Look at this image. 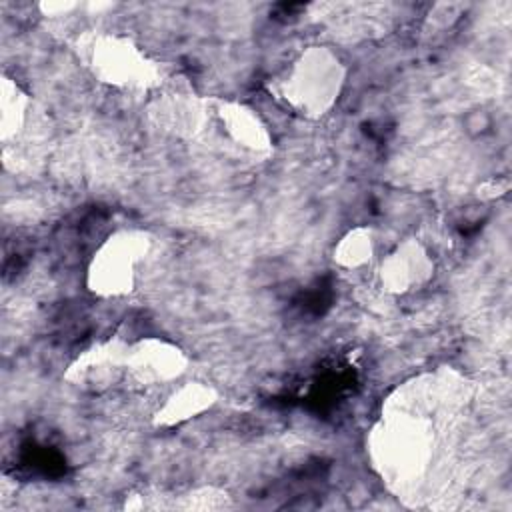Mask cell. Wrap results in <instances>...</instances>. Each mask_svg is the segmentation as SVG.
<instances>
[{"label": "cell", "mask_w": 512, "mask_h": 512, "mask_svg": "<svg viewBox=\"0 0 512 512\" xmlns=\"http://www.w3.org/2000/svg\"><path fill=\"white\" fill-rule=\"evenodd\" d=\"M150 250V238L142 230H118L92 254L86 268V286L100 298H118L134 290L138 266Z\"/></svg>", "instance_id": "4"}, {"label": "cell", "mask_w": 512, "mask_h": 512, "mask_svg": "<svg viewBox=\"0 0 512 512\" xmlns=\"http://www.w3.org/2000/svg\"><path fill=\"white\" fill-rule=\"evenodd\" d=\"M374 464L396 480L418 476L432 454V434L420 416L396 414L378 426L370 440Z\"/></svg>", "instance_id": "3"}, {"label": "cell", "mask_w": 512, "mask_h": 512, "mask_svg": "<svg viewBox=\"0 0 512 512\" xmlns=\"http://www.w3.org/2000/svg\"><path fill=\"white\" fill-rule=\"evenodd\" d=\"M346 74V64L332 48L308 46L278 78L276 92L290 110L318 120L336 106Z\"/></svg>", "instance_id": "1"}, {"label": "cell", "mask_w": 512, "mask_h": 512, "mask_svg": "<svg viewBox=\"0 0 512 512\" xmlns=\"http://www.w3.org/2000/svg\"><path fill=\"white\" fill-rule=\"evenodd\" d=\"M186 352L164 338L148 336L128 344L126 378L138 386H166L178 382L188 372Z\"/></svg>", "instance_id": "5"}, {"label": "cell", "mask_w": 512, "mask_h": 512, "mask_svg": "<svg viewBox=\"0 0 512 512\" xmlns=\"http://www.w3.org/2000/svg\"><path fill=\"white\" fill-rule=\"evenodd\" d=\"M378 284L386 294L406 296L434 276V258L418 238H404L378 262Z\"/></svg>", "instance_id": "6"}, {"label": "cell", "mask_w": 512, "mask_h": 512, "mask_svg": "<svg viewBox=\"0 0 512 512\" xmlns=\"http://www.w3.org/2000/svg\"><path fill=\"white\" fill-rule=\"evenodd\" d=\"M84 60L92 76L120 90H148L160 84L162 70L130 36L96 34L84 48Z\"/></svg>", "instance_id": "2"}, {"label": "cell", "mask_w": 512, "mask_h": 512, "mask_svg": "<svg viewBox=\"0 0 512 512\" xmlns=\"http://www.w3.org/2000/svg\"><path fill=\"white\" fill-rule=\"evenodd\" d=\"M214 116L224 136L252 154H268L274 138L264 118L248 104L238 100H218Z\"/></svg>", "instance_id": "8"}, {"label": "cell", "mask_w": 512, "mask_h": 512, "mask_svg": "<svg viewBox=\"0 0 512 512\" xmlns=\"http://www.w3.org/2000/svg\"><path fill=\"white\" fill-rule=\"evenodd\" d=\"M218 402V390L202 380H188L170 390L164 402L154 412L152 424L156 428H172L190 422L212 410Z\"/></svg>", "instance_id": "9"}, {"label": "cell", "mask_w": 512, "mask_h": 512, "mask_svg": "<svg viewBox=\"0 0 512 512\" xmlns=\"http://www.w3.org/2000/svg\"><path fill=\"white\" fill-rule=\"evenodd\" d=\"M128 344L122 340L98 342L80 352L66 370V380L82 390L98 392L126 378Z\"/></svg>", "instance_id": "7"}, {"label": "cell", "mask_w": 512, "mask_h": 512, "mask_svg": "<svg viewBox=\"0 0 512 512\" xmlns=\"http://www.w3.org/2000/svg\"><path fill=\"white\" fill-rule=\"evenodd\" d=\"M30 110V96L6 74L0 82V138L8 142L22 134Z\"/></svg>", "instance_id": "11"}, {"label": "cell", "mask_w": 512, "mask_h": 512, "mask_svg": "<svg viewBox=\"0 0 512 512\" xmlns=\"http://www.w3.org/2000/svg\"><path fill=\"white\" fill-rule=\"evenodd\" d=\"M376 236L370 226H354L346 230L332 250V260L344 270H360L374 260Z\"/></svg>", "instance_id": "10"}]
</instances>
